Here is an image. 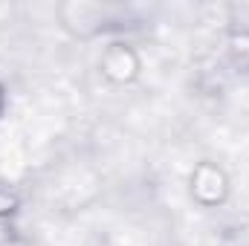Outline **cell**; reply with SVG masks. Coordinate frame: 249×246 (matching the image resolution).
I'll return each instance as SVG.
<instances>
[{
  "instance_id": "7a4b0ae2",
  "label": "cell",
  "mask_w": 249,
  "mask_h": 246,
  "mask_svg": "<svg viewBox=\"0 0 249 246\" xmlns=\"http://www.w3.org/2000/svg\"><path fill=\"white\" fill-rule=\"evenodd\" d=\"M206 188L212 191L209 197H212V203H217V200H223V194H226V177H223V171L220 168H214V165H200L197 171H194V177H191V191H194V197L197 200H203V194H206Z\"/></svg>"
},
{
  "instance_id": "6da1fadb",
  "label": "cell",
  "mask_w": 249,
  "mask_h": 246,
  "mask_svg": "<svg viewBox=\"0 0 249 246\" xmlns=\"http://www.w3.org/2000/svg\"><path fill=\"white\" fill-rule=\"evenodd\" d=\"M102 72L110 78V81H116V84H124V81H133L136 78V72H139V58H136V53L127 47V44H110L105 53H102Z\"/></svg>"
},
{
  "instance_id": "3957f363",
  "label": "cell",
  "mask_w": 249,
  "mask_h": 246,
  "mask_svg": "<svg viewBox=\"0 0 249 246\" xmlns=\"http://www.w3.org/2000/svg\"><path fill=\"white\" fill-rule=\"evenodd\" d=\"M15 209H18V197H15L6 185L0 183V217H9Z\"/></svg>"
},
{
  "instance_id": "277c9868",
  "label": "cell",
  "mask_w": 249,
  "mask_h": 246,
  "mask_svg": "<svg viewBox=\"0 0 249 246\" xmlns=\"http://www.w3.org/2000/svg\"><path fill=\"white\" fill-rule=\"evenodd\" d=\"M3 105H6V93H3V84H0V113H3Z\"/></svg>"
}]
</instances>
